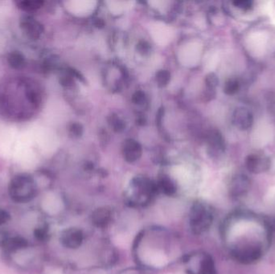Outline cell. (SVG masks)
I'll return each mask as SVG.
<instances>
[{
	"label": "cell",
	"instance_id": "obj_1",
	"mask_svg": "<svg viewBox=\"0 0 275 274\" xmlns=\"http://www.w3.org/2000/svg\"><path fill=\"white\" fill-rule=\"evenodd\" d=\"M10 193L15 200L25 202L33 198L35 194V183L28 175H17L11 180Z\"/></svg>",
	"mask_w": 275,
	"mask_h": 274
},
{
	"label": "cell",
	"instance_id": "obj_2",
	"mask_svg": "<svg viewBox=\"0 0 275 274\" xmlns=\"http://www.w3.org/2000/svg\"><path fill=\"white\" fill-rule=\"evenodd\" d=\"M212 220V215L202 203H195L191 207L189 216L190 226L194 233L199 234L209 229Z\"/></svg>",
	"mask_w": 275,
	"mask_h": 274
},
{
	"label": "cell",
	"instance_id": "obj_3",
	"mask_svg": "<svg viewBox=\"0 0 275 274\" xmlns=\"http://www.w3.org/2000/svg\"><path fill=\"white\" fill-rule=\"evenodd\" d=\"M20 24L23 33L29 39H39L43 33L44 28L42 24L30 15H25L22 18Z\"/></svg>",
	"mask_w": 275,
	"mask_h": 274
},
{
	"label": "cell",
	"instance_id": "obj_4",
	"mask_svg": "<svg viewBox=\"0 0 275 274\" xmlns=\"http://www.w3.org/2000/svg\"><path fill=\"white\" fill-rule=\"evenodd\" d=\"M232 121L238 130L245 131L249 130L254 124V115L247 108L240 107L233 113Z\"/></svg>",
	"mask_w": 275,
	"mask_h": 274
},
{
	"label": "cell",
	"instance_id": "obj_5",
	"mask_svg": "<svg viewBox=\"0 0 275 274\" xmlns=\"http://www.w3.org/2000/svg\"><path fill=\"white\" fill-rule=\"evenodd\" d=\"M269 163L270 157L259 154H251L245 159L248 170L255 174L268 171Z\"/></svg>",
	"mask_w": 275,
	"mask_h": 274
},
{
	"label": "cell",
	"instance_id": "obj_6",
	"mask_svg": "<svg viewBox=\"0 0 275 274\" xmlns=\"http://www.w3.org/2000/svg\"><path fill=\"white\" fill-rule=\"evenodd\" d=\"M83 233L82 230L71 228V229H66L63 232L60 240L64 246L69 248H78L82 245L83 242Z\"/></svg>",
	"mask_w": 275,
	"mask_h": 274
},
{
	"label": "cell",
	"instance_id": "obj_7",
	"mask_svg": "<svg viewBox=\"0 0 275 274\" xmlns=\"http://www.w3.org/2000/svg\"><path fill=\"white\" fill-rule=\"evenodd\" d=\"M111 220V212L107 207H99L92 212V221L95 226L105 228Z\"/></svg>",
	"mask_w": 275,
	"mask_h": 274
},
{
	"label": "cell",
	"instance_id": "obj_8",
	"mask_svg": "<svg viewBox=\"0 0 275 274\" xmlns=\"http://www.w3.org/2000/svg\"><path fill=\"white\" fill-rule=\"evenodd\" d=\"M7 62L11 68L20 69L25 65V58L19 52H12L7 56Z\"/></svg>",
	"mask_w": 275,
	"mask_h": 274
},
{
	"label": "cell",
	"instance_id": "obj_9",
	"mask_svg": "<svg viewBox=\"0 0 275 274\" xmlns=\"http://www.w3.org/2000/svg\"><path fill=\"white\" fill-rule=\"evenodd\" d=\"M43 1L41 0H24L18 2V7L27 12L37 11L43 6Z\"/></svg>",
	"mask_w": 275,
	"mask_h": 274
},
{
	"label": "cell",
	"instance_id": "obj_10",
	"mask_svg": "<svg viewBox=\"0 0 275 274\" xmlns=\"http://www.w3.org/2000/svg\"><path fill=\"white\" fill-rule=\"evenodd\" d=\"M249 186V181L248 178L245 175H238L235 178L232 182L233 191L237 193H243L247 190Z\"/></svg>",
	"mask_w": 275,
	"mask_h": 274
},
{
	"label": "cell",
	"instance_id": "obj_11",
	"mask_svg": "<svg viewBox=\"0 0 275 274\" xmlns=\"http://www.w3.org/2000/svg\"><path fill=\"white\" fill-rule=\"evenodd\" d=\"M139 147L137 143H134L131 141L129 144L127 145V151H126V158L128 161H135L139 156Z\"/></svg>",
	"mask_w": 275,
	"mask_h": 274
},
{
	"label": "cell",
	"instance_id": "obj_12",
	"mask_svg": "<svg viewBox=\"0 0 275 274\" xmlns=\"http://www.w3.org/2000/svg\"><path fill=\"white\" fill-rule=\"evenodd\" d=\"M200 273L201 274H216L215 266L210 257H204L200 264Z\"/></svg>",
	"mask_w": 275,
	"mask_h": 274
},
{
	"label": "cell",
	"instance_id": "obj_13",
	"mask_svg": "<svg viewBox=\"0 0 275 274\" xmlns=\"http://www.w3.org/2000/svg\"><path fill=\"white\" fill-rule=\"evenodd\" d=\"M240 89V83L237 79L232 78L226 83L224 87V91L228 95H234Z\"/></svg>",
	"mask_w": 275,
	"mask_h": 274
},
{
	"label": "cell",
	"instance_id": "obj_14",
	"mask_svg": "<svg viewBox=\"0 0 275 274\" xmlns=\"http://www.w3.org/2000/svg\"><path fill=\"white\" fill-rule=\"evenodd\" d=\"M26 240L22 239V238H12V239L7 240V248L11 249V250L20 249V248L26 247Z\"/></svg>",
	"mask_w": 275,
	"mask_h": 274
},
{
	"label": "cell",
	"instance_id": "obj_15",
	"mask_svg": "<svg viewBox=\"0 0 275 274\" xmlns=\"http://www.w3.org/2000/svg\"><path fill=\"white\" fill-rule=\"evenodd\" d=\"M159 188L164 192L166 195L172 196L176 192V188H175L174 184L168 179H163L159 183Z\"/></svg>",
	"mask_w": 275,
	"mask_h": 274
},
{
	"label": "cell",
	"instance_id": "obj_16",
	"mask_svg": "<svg viewBox=\"0 0 275 274\" xmlns=\"http://www.w3.org/2000/svg\"><path fill=\"white\" fill-rule=\"evenodd\" d=\"M233 5L235 7L241 9L242 11H249L250 9L253 8L254 2L249 1V0H240V1L233 2Z\"/></svg>",
	"mask_w": 275,
	"mask_h": 274
},
{
	"label": "cell",
	"instance_id": "obj_17",
	"mask_svg": "<svg viewBox=\"0 0 275 274\" xmlns=\"http://www.w3.org/2000/svg\"><path fill=\"white\" fill-rule=\"evenodd\" d=\"M27 97L32 103L38 104L40 102V95L37 91L35 90L34 87H29L27 90Z\"/></svg>",
	"mask_w": 275,
	"mask_h": 274
},
{
	"label": "cell",
	"instance_id": "obj_18",
	"mask_svg": "<svg viewBox=\"0 0 275 274\" xmlns=\"http://www.w3.org/2000/svg\"><path fill=\"white\" fill-rule=\"evenodd\" d=\"M207 83H208V85L210 89H213L218 84V78L215 74H210L207 78Z\"/></svg>",
	"mask_w": 275,
	"mask_h": 274
},
{
	"label": "cell",
	"instance_id": "obj_19",
	"mask_svg": "<svg viewBox=\"0 0 275 274\" xmlns=\"http://www.w3.org/2000/svg\"><path fill=\"white\" fill-rule=\"evenodd\" d=\"M268 171L272 174H275V156L270 157Z\"/></svg>",
	"mask_w": 275,
	"mask_h": 274
},
{
	"label": "cell",
	"instance_id": "obj_20",
	"mask_svg": "<svg viewBox=\"0 0 275 274\" xmlns=\"http://www.w3.org/2000/svg\"><path fill=\"white\" fill-rule=\"evenodd\" d=\"M36 235H37V238H39L41 240H43V239H46L47 233H46V230H44V229H38L37 233H36Z\"/></svg>",
	"mask_w": 275,
	"mask_h": 274
}]
</instances>
